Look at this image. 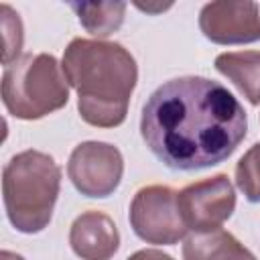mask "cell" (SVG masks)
Returning a JSON list of instances; mask_svg holds the SVG:
<instances>
[{
	"instance_id": "3957f363",
	"label": "cell",
	"mask_w": 260,
	"mask_h": 260,
	"mask_svg": "<svg viewBox=\"0 0 260 260\" xmlns=\"http://www.w3.org/2000/svg\"><path fill=\"white\" fill-rule=\"evenodd\" d=\"M61 169L41 150L14 154L2 171V195L10 223L22 234L43 232L53 215Z\"/></svg>"
},
{
	"instance_id": "9c48e42d",
	"label": "cell",
	"mask_w": 260,
	"mask_h": 260,
	"mask_svg": "<svg viewBox=\"0 0 260 260\" xmlns=\"http://www.w3.org/2000/svg\"><path fill=\"white\" fill-rule=\"evenodd\" d=\"M69 244L81 260H110L120 248V234L110 215L91 209L71 223Z\"/></svg>"
},
{
	"instance_id": "6da1fadb",
	"label": "cell",
	"mask_w": 260,
	"mask_h": 260,
	"mask_svg": "<svg viewBox=\"0 0 260 260\" xmlns=\"http://www.w3.org/2000/svg\"><path fill=\"white\" fill-rule=\"evenodd\" d=\"M248 118L221 83L185 75L156 87L140 116L148 150L173 171H199L223 162L244 140Z\"/></svg>"
},
{
	"instance_id": "4fadbf2b",
	"label": "cell",
	"mask_w": 260,
	"mask_h": 260,
	"mask_svg": "<svg viewBox=\"0 0 260 260\" xmlns=\"http://www.w3.org/2000/svg\"><path fill=\"white\" fill-rule=\"evenodd\" d=\"M236 185L248 201H260V142H256L236 165Z\"/></svg>"
},
{
	"instance_id": "52a82bcc",
	"label": "cell",
	"mask_w": 260,
	"mask_h": 260,
	"mask_svg": "<svg viewBox=\"0 0 260 260\" xmlns=\"http://www.w3.org/2000/svg\"><path fill=\"white\" fill-rule=\"evenodd\" d=\"M179 215L187 230L195 234L219 230L236 207V193L228 175H215L187 185L177 193Z\"/></svg>"
},
{
	"instance_id": "30bf717a",
	"label": "cell",
	"mask_w": 260,
	"mask_h": 260,
	"mask_svg": "<svg viewBox=\"0 0 260 260\" xmlns=\"http://www.w3.org/2000/svg\"><path fill=\"white\" fill-rule=\"evenodd\" d=\"M185 260H256V256L244 248L230 232L211 230L193 234L183 244Z\"/></svg>"
},
{
	"instance_id": "8992f818",
	"label": "cell",
	"mask_w": 260,
	"mask_h": 260,
	"mask_svg": "<svg viewBox=\"0 0 260 260\" xmlns=\"http://www.w3.org/2000/svg\"><path fill=\"white\" fill-rule=\"evenodd\" d=\"M124 173L122 152L108 142L87 140L73 148L67 175L73 187L85 197H108L112 195Z\"/></svg>"
},
{
	"instance_id": "7c38bea8",
	"label": "cell",
	"mask_w": 260,
	"mask_h": 260,
	"mask_svg": "<svg viewBox=\"0 0 260 260\" xmlns=\"http://www.w3.org/2000/svg\"><path fill=\"white\" fill-rule=\"evenodd\" d=\"M71 8L75 10L81 26L98 39H104L116 32L126 12L124 2H98V4L81 2V4H71Z\"/></svg>"
},
{
	"instance_id": "2e32d148",
	"label": "cell",
	"mask_w": 260,
	"mask_h": 260,
	"mask_svg": "<svg viewBox=\"0 0 260 260\" xmlns=\"http://www.w3.org/2000/svg\"><path fill=\"white\" fill-rule=\"evenodd\" d=\"M0 260H24V258H22V256H18V254H14V252L4 250V252L0 254Z\"/></svg>"
},
{
	"instance_id": "5bb4252c",
	"label": "cell",
	"mask_w": 260,
	"mask_h": 260,
	"mask_svg": "<svg viewBox=\"0 0 260 260\" xmlns=\"http://www.w3.org/2000/svg\"><path fill=\"white\" fill-rule=\"evenodd\" d=\"M0 22H2V63L12 65L22 49V22L18 12H14L8 4H0Z\"/></svg>"
},
{
	"instance_id": "277c9868",
	"label": "cell",
	"mask_w": 260,
	"mask_h": 260,
	"mask_svg": "<svg viewBox=\"0 0 260 260\" xmlns=\"http://www.w3.org/2000/svg\"><path fill=\"white\" fill-rule=\"evenodd\" d=\"M67 100V79L53 55H22L4 69L2 102L14 118L39 120L61 110Z\"/></svg>"
},
{
	"instance_id": "9a60e30c",
	"label": "cell",
	"mask_w": 260,
	"mask_h": 260,
	"mask_svg": "<svg viewBox=\"0 0 260 260\" xmlns=\"http://www.w3.org/2000/svg\"><path fill=\"white\" fill-rule=\"evenodd\" d=\"M126 260H175L173 256H169V254H165V252H160V250H154V248H148V250H138V252H134L130 258H126Z\"/></svg>"
},
{
	"instance_id": "8fae6325",
	"label": "cell",
	"mask_w": 260,
	"mask_h": 260,
	"mask_svg": "<svg viewBox=\"0 0 260 260\" xmlns=\"http://www.w3.org/2000/svg\"><path fill=\"white\" fill-rule=\"evenodd\" d=\"M215 69L225 75L250 104H260V51H236L215 57Z\"/></svg>"
},
{
	"instance_id": "7a4b0ae2",
	"label": "cell",
	"mask_w": 260,
	"mask_h": 260,
	"mask_svg": "<svg viewBox=\"0 0 260 260\" xmlns=\"http://www.w3.org/2000/svg\"><path fill=\"white\" fill-rule=\"evenodd\" d=\"M61 69L77 91V110L87 124L114 128L124 122L138 67L120 43L73 39L63 53Z\"/></svg>"
},
{
	"instance_id": "5b68a950",
	"label": "cell",
	"mask_w": 260,
	"mask_h": 260,
	"mask_svg": "<svg viewBox=\"0 0 260 260\" xmlns=\"http://www.w3.org/2000/svg\"><path fill=\"white\" fill-rule=\"evenodd\" d=\"M128 219L134 234L148 244L173 246L187 234L179 215L177 193L165 185H148L136 191Z\"/></svg>"
},
{
	"instance_id": "ba28073f",
	"label": "cell",
	"mask_w": 260,
	"mask_h": 260,
	"mask_svg": "<svg viewBox=\"0 0 260 260\" xmlns=\"http://www.w3.org/2000/svg\"><path fill=\"white\" fill-rule=\"evenodd\" d=\"M205 39L219 45L254 43L260 39V6L256 2H209L199 12Z\"/></svg>"
}]
</instances>
